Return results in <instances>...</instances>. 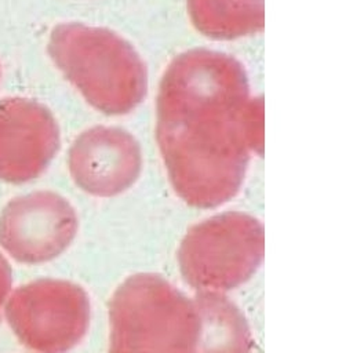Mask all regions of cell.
Here are the masks:
<instances>
[{
    "label": "cell",
    "instance_id": "6da1fadb",
    "mask_svg": "<svg viewBox=\"0 0 353 353\" xmlns=\"http://www.w3.org/2000/svg\"><path fill=\"white\" fill-rule=\"evenodd\" d=\"M156 139L183 201L214 208L234 197L251 153L263 150V101L243 63L208 48L176 55L159 85Z\"/></svg>",
    "mask_w": 353,
    "mask_h": 353
},
{
    "label": "cell",
    "instance_id": "7a4b0ae2",
    "mask_svg": "<svg viewBox=\"0 0 353 353\" xmlns=\"http://www.w3.org/2000/svg\"><path fill=\"white\" fill-rule=\"evenodd\" d=\"M48 54L83 98L105 114H127L146 97L145 62L130 41L108 28L59 23L50 34Z\"/></svg>",
    "mask_w": 353,
    "mask_h": 353
},
{
    "label": "cell",
    "instance_id": "3957f363",
    "mask_svg": "<svg viewBox=\"0 0 353 353\" xmlns=\"http://www.w3.org/2000/svg\"><path fill=\"white\" fill-rule=\"evenodd\" d=\"M109 319V353L197 352L193 299L157 274L128 277L112 296Z\"/></svg>",
    "mask_w": 353,
    "mask_h": 353
},
{
    "label": "cell",
    "instance_id": "277c9868",
    "mask_svg": "<svg viewBox=\"0 0 353 353\" xmlns=\"http://www.w3.org/2000/svg\"><path fill=\"white\" fill-rule=\"evenodd\" d=\"M265 254V232L258 219L230 211L189 229L178 262L185 281L199 292H223L244 284Z\"/></svg>",
    "mask_w": 353,
    "mask_h": 353
},
{
    "label": "cell",
    "instance_id": "5b68a950",
    "mask_svg": "<svg viewBox=\"0 0 353 353\" xmlns=\"http://www.w3.org/2000/svg\"><path fill=\"white\" fill-rule=\"evenodd\" d=\"M6 319L22 345L37 353H68L85 335L90 301L70 281L41 279L18 287Z\"/></svg>",
    "mask_w": 353,
    "mask_h": 353
},
{
    "label": "cell",
    "instance_id": "8992f818",
    "mask_svg": "<svg viewBox=\"0 0 353 353\" xmlns=\"http://www.w3.org/2000/svg\"><path fill=\"white\" fill-rule=\"evenodd\" d=\"M77 226L66 199L54 192H33L12 199L0 212V245L21 263H44L69 247Z\"/></svg>",
    "mask_w": 353,
    "mask_h": 353
},
{
    "label": "cell",
    "instance_id": "52a82bcc",
    "mask_svg": "<svg viewBox=\"0 0 353 353\" xmlns=\"http://www.w3.org/2000/svg\"><path fill=\"white\" fill-rule=\"evenodd\" d=\"M59 143V127L47 106L25 98L0 101L1 181L25 183L40 176Z\"/></svg>",
    "mask_w": 353,
    "mask_h": 353
},
{
    "label": "cell",
    "instance_id": "ba28073f",
    "mask_svg": "<svg viewBox=\"0 0 353 353\" xmlns=\"http://www.w3.org/2000/svg\"><path fill=\"white\" fill-rule=\"evenodd\" d=\"M74 183L97 197H113L138 179L142 152L132 134L121 127L95 125L83 131L68 153Z\"/></svg>",
    "mask_w": 353,
    "mask_h": 353
},
{
    "label": "cell",
    "instance_id": "9c48e42d",
    "mask_svg": "<svg viewBox=\"0 0 353 353\" xmlns=\"http://www.w3.org/2000/svg\"><path fill=\"white\" fill-rule=\"evenodd\" d=\"M193 303L199 317L196 353H251L248 324L228 296L222 292L200 291Z\"/></svg>",
    "mask_w": 353,
    "mask_h": 353
},
{
    "label": "cell",
    "instance_id": "30bf717a",
    "mask_svg": "<svg viewBox=\"0 0 353 353\" xmlns=\"http://www.w3.org/2000/svg\"><path fill=\"white\" fill-rule=\"evenodd\" d=\"M193 26L214 40H234L262 32L263 0H188Z\"/></svg>",
    "mask_w": 353,
    "mask_h": 353
},
{
    "label": "cell",
    "instance_id": "8fae6325",
    "mask_svg": "<svg viewBox=\"0 0 353 353\" xmlns=\"http://www.w3.org/2000/svg\"><path fill=\"white\" fill-rule=\"evenodd\" d=\"M11 268L7 259L0 254V309L11 290Z\"/></svg>",
    "mask_w": 353,
    "mask_h": 353
}]
</instances>
